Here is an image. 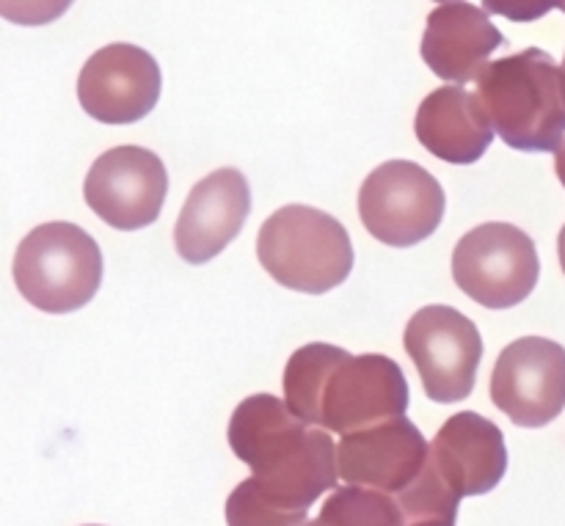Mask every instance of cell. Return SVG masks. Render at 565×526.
Segmentation results:
<instances>
[{"label":"cell","instance_id":"obj_1","mask_svg":"<svg viewBox=\"0 0 565 526\" xmlns=\"http://www.w3.org/2000/svg\"><path fill=\"white\" fill-rule=\"evenodd\" d=\"M285 402L312 428L353 433L406 417L408 380L390 356H351L326 342L298 347L285 367Z\"/></svg>","mask_w":565,"mask_h":526},{"label":"cell","instance_id":"obj_2","mask_svg":"<svg viewBox=\"0 0 565 526\" xmlns=\"http://www.w3.org/2000/svg\"><path fill=\"white\" fill-rule=\"evenodd\" d=\"M230 447L274 505L307 513L337 491L340 463L329 430L312 428L274 395H252L230 419Z\"/></svg>","mask_w":565,"mask_h":526},{"label":"cell","instance_id":"obj_3","mask_svg":"<svg viewBox=\"0 0 565 526\" xmlns=\"http://www.w3.org/2000/svg\"><path fill=\"white\" fill-rule=\"evenodd\" d=\"M475 94L511 149L557 152L563 147L565 69L546 50L530 47L491 61Z\"/></svg>","mask_w":565,"mask_h":526},{"label":"cell","instance_id":"obj_4","mask_svg":"<svg viewBox=\"0 0 565 526\" xmlns=\"http://www.w3.org/2000/svg\"><path fill=\"white\" fill-rule=\"evenodd\" d=\"M257 257L270 279L287 290L323 296L351 276L353 243L329 213L290 204L259 226Z\"/></svg>","mask_w":565,"mask_h":526},{"label":"cell","instance_id":"obj_5","mask_svg":"<svg viewBox=\"0 0 565 526\" xmlns=\"http://www.w3.org/2000/svg\"><path fill=\"white\" fill-rule=\"evenodd\" d=\"M14 281L22 298L42 312H77L103 285V251L81 226L42 224L17 248Z\"/></svg>","mask_w":565,"mask_h":526},{"label":"cell","instance_id":"obj_6","mask_svg":"<svg viewBox=\"0 0 565 526\" xmlns=\"http://www.w3.org/2000/svg\"><path fill=\"white\" fill-rule=\"evenodd\" d=\"M445 204L439 180L412 160L381 163L359 191L364 229L392 248L428 240L445 218Z\"/></svg>","mask_w":565,"mask_h":526},{"label":"cell","instance_id":"obj_7","mask_svg":"<svg viewBox=\"0 0 565 526\" xmlns=\"http://www.w3.org/2000/svg\"><path fill=\"white\" fill-rule=\"evenodd\" d=\"M541 276L539 251L513 224H483L467 232L452 251V279L486 309L519 307Z\"/></svg>","mask_w":565,"mask_h":526},{"label":"cell","instance_id":"obj_8","mask_svg":"<svg viewBox=\"0 0 565 526\" xmlns=\"http://www.w3.org/2000/svg\"><path fill=\"white\" fill-rule=\"evenodd\" d=\"M425 395L434 402H461L472 395L483 340L478 325L452 307H425L408 320L403 336Z\"/></svg>","mask_w":565,"mask_h":526},{"label":"cell","instance_id":"obj_9","mask_svg":"<svg viewBox=\"0 0 565 526\" xmlns=\"http://www.w3.org/2000/svg\"><path fill=\"white\" fill-rule=\"evenodd\" d=\"M491 400L519 428H544L565 408V347L544 336H522L500 353Z\"/></svg>","mask_w":565,"mask_h":526},{"label":"cell","instance_id":"obj_10","mask_svg":"<svg viewBox=\"0 0 565 526\" xmlns=\"http://www.w3.org/2000/svg\"><path fill=\"white\" fill-rule=\"evenodd\" d=\"M169 193L163 160L143 147H116L88 169L83 196L105 224L136 232L154 224Z\"/></svg>","mask_w":565,"mask_h":526},{"label":"cell","instance_id":"obj_11","mask_svg":"<svg viewBox=\"0 0 565 526\" xmlns=\"http://www.w3.org/2000/svg\"><path fill=\"white\" fill-rule=\"evenodd\" d=\"M77 99L103 125H132L160 99V66L152 53L116 42L97 50L77 77Z\"/></svg>","mask_w":565,"mask_h":526},{"label":"cell","instance_id":"obj_12","mask_svg":"<svg viewBox=\"0 0 565 526\" xmlns=\"http://www.w3.org/2000/svg\"><path fill=\"white\" fill-rule=\"evenodd\" d=\"M430 461L425 436L406 417L345 433L337 444L340 477L348 485L401 496L423 477Z\"/></svg>","mask_w":565,"mask_h":526},{"label":"cell","instance_id":"obj_13","mask_svg":"<svg viewBox=\"0 0 565 526\" xmlns=\"http://www.w3.org/2000/svg\"><path fill=\"white\" fill-rule=\"evenodd\" d=\"M252 191L237 169H218L193 185L174 226V246L185 262L204 265L218 257L246 224Z\"/></svg>","mask_w":565,"mask_h":526},{"label":"cell","instance_id":"obj_14","mask_svg":"<svg viewBox=\"0 0 565 526\" xmlns=\"http://www.w3.org/2000/svg\"><path fill=\"white\" fill-rule=\"evenodd\" d=\"M430 466L458 500L491 494L508 472L505 436L478 411L456 414L430 444Z\"/></svg>","mask_w":565,"mask_h":526},{"label":"cell","instance_id":"obj_15","mask_svg":"<svg viewBox=\"0 0 565 526\" xmlns=\"http://www.w3.org/2000/svg\"><path fill=\"white\" fill-rule=\"evenodd\" d=\"M502 44H505V36L491 22L489 11L458 0V3L439 6L428 14V25L423 33V58L441 80L463 86L483 75L486 66L491 64V53Z\"/></svg>","mask_w":565,"mask_h":526},{"label":"cell","instance_id":"obj_16","mask_svg":"<svg viewBox=\"0 0 565 526\" xmlns=\"http://www.w3.org/2000/svg\"><path fill=\"white\" fill-rule=\"evenodd\" d=\"M414 132L434 158L452 165H469L483 158L497 130L478 94H469L461 86H441L417 108Z\"/></svg>","mask_w":565,"mask_h":526},{"label":"cell","instance_id":"obj_17","mask_svg":"<svg viewBox=\"0 0 565 526\" xmlns=\"http://www.w3.org/2000/svg\"><path fill=\"white\" fill-rule=\"evenodd\" d=\"M320 522L329 526H408L395 496L362 485L337 489L326 500Z\"/></svg>","mask_w":565,"mask_h":526},{"label":"cell","instance_id":"obj_18","mask_svg":"<svg viewBox=\"0 0 565 526\" xmlns=\"http://www.w3.org/2000/svg\"><path fill=\"white\" fill-rule=\"evenodd\" d=\"M226 524L230 526H303L307 513H292L274 505L254 477L243 480L226 500Z\"/></svg>","mask_w":565,"mask_h":526},{"label":"cell","instance_id":"obj_19","mask_svg":"<svg viewBox=\"0 0 565 526\" xmlns=\"http://www.w3.org/2000/svg\"><path fill=\"white\" fill-rule=\"evenodd\" d=\"M75 0H0V17L14 25L39 28L66 14Z\"/></svg>","mask_w":565,"mask_h":526},{"label":"cell","instance_id":"obj_20","mask_svg":"<svg viewBox=\"0 0 565 526\" xmlns=\"http://www.w3.org/2000/svg\"><path fill=\"white\" fill-rule=\"evenodd\" d=\"M486 11L513 22H535L552 9H561L563 0H483Z\"/></svg>","mask_w":565,"mask_h":526},{"label":"cell","instance_id":"obj_21","mask_svg":"<svg viewBox=\"0 0 565 526\" xmlns=\"http://www.w3.org/2000/svg\"><path fill=\"white\" fill-rule=\"evenodd\" d=\"M555 171H557V180H561V185L565 187V141L555 152Z\"/></svg>","mask_w":565,"mask_h":526},{"label":"cell","instance_id":"obj_22","mask_svg":"<svg viewBox=\"0 0 565 526\" xmlns=\"http://www.w3.org/2000/svg\"><path fill=\"white\" fill-rule=\"evenodd\" d=\"M557 254H561V268L565 273V226L561 229V237H557Z\"/></svg>","mask_w":565,"mask_h":526},{"label":"cell","instance_id":"obj_23","mask_svg":"<svg viewBox=\"0 0 565 526\" xmlns=\"http://www.w3.org/2000/svg\"><path fill=\"white\" fill-rule=\"evenodd\" d=\"M408 526H456V524H447V522H419V524H408Z\"/></svg>","mask_w":565,"mask_h":526},{"label":"cell","instance_id":"obj_24","mask_svg":"<svg viewBox=\"0 0 565 526\" xmlns=\"http://www.w3.org/2000/svg\"><path fill=\"white\" fill-rule=\"evenodd\" d=\"M303 526H329V524H323V522H320V518H318V522H307Z\"/></svg>","mask_w":565,"mask_h":526},{"label":"cell","instance_id":"obj_25","mask_svg":"<svg viewBox=\"0 0 565 526\" xmlns=\"http://www.w3.org/2000/svg\"><path fill=\"white\" fill-rule=\"evenodd\" d=\"M436 3H441V6H445V3H458V0H436Z\"/></svg>","mask_w":565,"mask_h":526},{"label":"cell","instance_id":"obj_26","mask_svg":"<svg viewBox=\"0 0 565 526\" xmlns=\"http://www.w3.org/2000/svg\"><path fill=\"white\" fill-rule=\"evenodd\" d=\"M561 9H563V11H565V0H563V6H561Z\"/></svg>","mask_w":565,"mask_h":526},{"label":"cell","instance_id":"obj_27","mask_svg":"<svg viewBox=\"0 0 565 526\" xmlns=\"http://www.w3.org/2000/svg\"><path fill=\"white\" fill-rule=\"evenodd\" d=\"M563 69H565V58H563Z\"/></svg>","mask_w":565,"mask_h":526}]
</instances>
